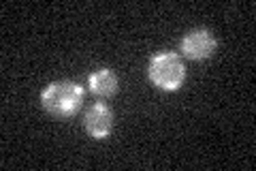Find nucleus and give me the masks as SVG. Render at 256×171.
Returning <instances> with one entry per match:
<instances>
[{"label": "nucleus", "mask_w": 256, "mask_h": 171, "mask_svg": "<svg viewBox=\"0 0 256 171\" xmlns=\"http://www.w3.org/2000/svg\"><path fill=\"white\" fill-rule=\"evenodd\" d=\"M216 37L207 28H194L182 39V54L190 60H205L216 52Z\"/></svg>", "instance_id": "nucleus-3"}, {"label": "nucleus", "mask_w": 256, "mask_h": 171, "mask_svg": "<svg viewBox=\"0 0 256 171\" xmlns=\"http://www.w3.org/2000/svg\"><path fill=\"white\" fill-rule=\"evenodd\" d=\"M84 126H86L88 135L94 137V139H105L111 133V128H114V111H111L107 105L96 103L86 111Z\"/></svg>", "instance_id": "nucleus-4"}, {"label": "nucleus", "mask_w": 256, "mask_h": 171, "mask_svg": "<svg viewBox=\"0 0 256 171\" xmlns=\"http://www.w3.org/2000/svg\"><path fill=\"white\" fill-rule=\"evenodd\" d=\"M148 77L158 90H180L186 79V67L175 52H158L148 64Z\"/></svg>", "instance_id": "nucleus-2"}, {"label": "nucleus", "mask_w": 256, "mask_h": 171, "mask_svg": "<svg viewBox=\"0 0 256 171\" xmlns=\"http://www.w3.org/2000/svg\"><path fill=\"white\" fill-rule=\"evenodd\" d=\"M88 86L96 96H114L118 92V75L111 69H98L88 77Z\"/></svg>", "instance_id": "nucleus-5"}, {"label": "nucleus", "mask_w": 256, "mask_h": 171, "mask_svg": "<svg viewBox=\"0 0 256 171\" xmlns=\"http://www.w3.org/2000/svg\"><path fill=\"white\" fill-rule=\"evenodd\" d=\"M84 88L77 81H52L41 92V105L56 118H70L82 107Z\"/></svg>", "instance_id": "nucleus-1"}]
</instances>
